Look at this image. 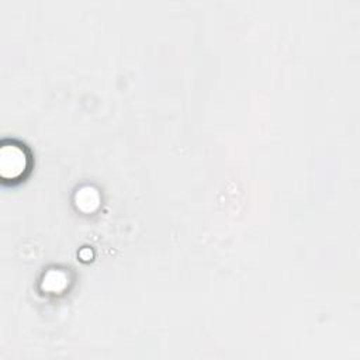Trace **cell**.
Instances as JSON below:
<instances>
[{
    "instance_id": "1",
    "label": "cell",
    "mask_w": 360,
    "mask_h": 360,
    "mask_svg": "<svg viewBox=\"0 0 360 360\" xmlns=\"http://www.w3.org/2000/svg\"><path fill=\"white\" fill-rule=\"evenodd\" d=\"M28 169V155L18 143H3L0 148V176L4 180H17Z\"/></svg>"
}]
</instances>
